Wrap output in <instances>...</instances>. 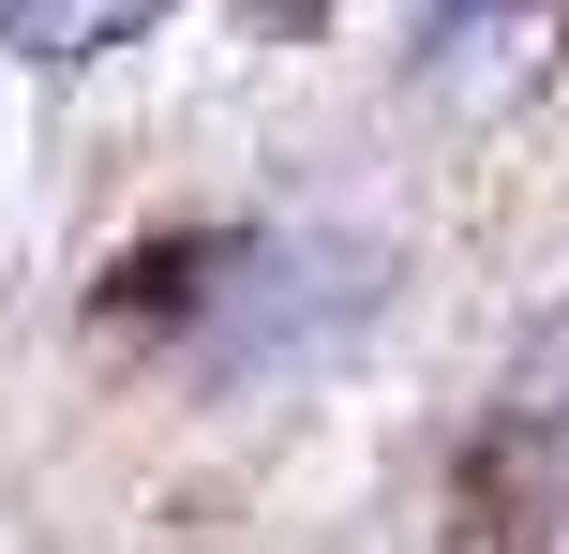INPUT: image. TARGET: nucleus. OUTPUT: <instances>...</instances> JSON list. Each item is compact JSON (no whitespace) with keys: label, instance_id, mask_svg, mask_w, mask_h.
I'll use <instances>...</instances> for the list:
<instances>
[{"label":"nucleus","instance_id":"1","mask_svg":"<svg viewBox=\"0 0 569 554\" xmlns=\"http://www.w3.org/2000/svg\"><path fill=\"white\" fill-rule=\"evenodd\" d=\"M375 240H226V285H210L196 315V375H270V360H300L315 330L375 315Z\"/></svg>","mask_w":569,"mask_h":554},{"label":"nucleus","instance_id":"7","mask_svg":"<svg viewBox=\"0 0 569 554\" xmlns=\"http://www.w3.org/2000/svg\"><path fill=\"white\" fill-rule=\"evenodd\" d=\"M555 465H569V420H555Z\"/></svg>","mask_w":569,"mask_h":554},{"label":"nucleus","instance_id":"2","mask_svg":"<svg viewBox=\"0 0 569 554\" xmlns=\"http://www.w3.org/2000/svg\"><path fill=\"white\" fill-rule=\"evenodd\" d=\"M555 60H569V0H420V60H405V90L450 105V120H510Z\"/></svg>","mask_w":569,"mask_h":554},{"label":"nucleus","instance_id":"6","mask_svg":"<svg viewBox=\"0 0 569 554\" xmlns=\"http://www.w3.org/2000/svg\"><path fill=\"white\" fill-rule=\"evenodd\" d=\"M240 16H256V30H315L330 0H240Z\"/></svg>","mask_w":569,"mask_h":554},{"label":"nucleus","instance_id":"5","mask_svg":"<svg viewBox=\"0 0 569 554\" xmlns=\"http://www.w3.org/2000/svg\"><path fill=\"white\" fill-rule=\"evenodd\" d=\"M150 16H166V0H0V46L16 60H106V46H136Z\"/></svg>","mask_w":569,"mask_h":554},{"label":"nucleus","instance_id":"4","mask_svg":"<svg viewBox=\"0 0 569 554\" xmlns=\"http://www.w3.org/2000/svg\"><path fill=\"white\" fill-rule=\"evenodd\" d=\"M210 285H226V240H210V225H166V240H136V255L90 285V315H120V330H150V315H210Z\"/></svg>","mask_w":569,"mask_h":554},{"label":"nucleus","instance_id":"3","mask_svg":"<svg viewBox=\"0 0 569 554\" xmlns=\"http://www.w3.org/2000/svg\"><path fill=\"white\" fill-rule=\"evenodd\" d=\"M555 435L540 420H495L480 450L450 465V554H540V525H555Z\"/></svg>","mask_w":569,"mask_h":554}]
</instances>
